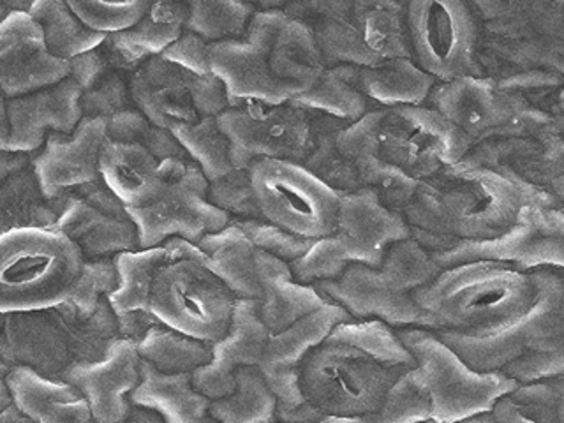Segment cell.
Returning <instances> with one entry per match:
<instances>
[{"label":"cell","mask_w":564,"mask_h":423,"mask_svg":"<svg viewBox=\"0 0 564 423\" xmlns=\"http://www.w3.org/2000/svg\"><path fill=\"white\" fill-rule=\"evenodd\" d=\"M129 401L158 411L164 422L194 423L210 419L212 399L196 390L191 372L167 375L141 358V379Z\"/></svg>","instance_id":"obj_29"},{"label":"cell","mask_w":564,"mask_h":423,"mask_svg":"<svg viewBox=\"0 0 564 423\" xmlns=\"http://www.w3.org/2000/svg\"><path fill=\"white\" fill-rule=\"evenodd\" d=\"M346 120L335 119L330 115L313 111V129H311V145L304 164L314 175L319 176L326 184L332 185L340 194L360 189L357 175L344 158L337 143V132Z\"/></svg>","instance_id":"obj_37"},{"label":"cell","mask_w":564,"mask_h":423,"mask_svg":"<svg viewBox=\"0 0 564 423\" xmlns=\"http://www.w3.org/2000/svg\"><path fill=\"white\" fill-rule=\"evenodd\" d=\"M278 395L267 383L258 366L240 367L237 370V388L228 397L214 399L208 416L223 423L275 422Z\"/></svg>","instance_id":"obj_36"},{"label":"cell","mask_w":564,"mask_h":423,"mask_svg":"<svg viewBox=\"0 0 564 423\" xmlns=\"http://www.w3.org/2000/svg\"><path fill=\"white\" fill-rule=\"evenodd\" d=\"M351 319L355 317L343 305L328 302L307 316L300 317L299 322L284 330L272 334L258 367L278 395V404L300 405L307 402L300 384L302 364L335 326Z\"/></svg>","instance_id":"obj_18"},{"label":"cell","mask_w":564,"mask_h":423,"mask_svg":"<svg viewBox=\"0 0 564 423\" xmlns=\"http://www.w3.org/2000/svg\"><path fill=\"white\" fill-rule=\"evenodd\" d=\"M129 76L119 67H111L93 87L82 94L84 117H111L134 106L129 87Z\"/></svg>","instance_id":"obj_48"},{"label":"cell","mask_w":564,"mask_h":423,"mask_svg":"<svg viewBox=\"0 0 564 423\" xmlns=\"http://www.w3.org/2000/svg\"><path fill=\"white\" fill-rule=\"evenodd\" d=\"M113 66V62L108 57V53H106L101 44V46H97V48L90 50V52H85L78 55V57L70 58V76L78 82L82 90H87Z\"/></svg>","instance_id":"obj_50"},{"label":"cell","mask_w":564,"mask_h":423,"mask_svg":"<svg viewBox=\"0 0 564 423\" xmlns=\"http://www.w3.org/2000/svg\"><path fill=\"white\" fill-rule=\"evenodd\" d=\"M106 140L108 122L105 117H84L70 134L50 132L34 158V170L44 194L50 199H58L67 191L99 178Z\"/></svg>","instance_id":"obj_20"},{"label":"cell","mask_w":564,"mask_h":423,"mask_svg":"<svg viewBox=\"0 0 564 423\" xmlns=\"http://www.w3.org/2000/svg\"><path fill=\"white\" fill-rule=\"evenodd\" d=\"M70 76V61L50 50L43 29L26 11H9L0 23V84L4 97L25 96Z\"/></svg>","instance_id":"obj_16"},{"label":"cell","mask_w":564,"mask_h":423,"mask_svg":"<svg viewBox=\"0 0 564 423\" xmlns=\"http://www.w3.org/2000/svg\"><path fill=\"white\" fill-rule=\"evenodd\" d=\"M57 228L82 249L87 260L140 249V229L128 205L102 176L62 196Z\"/></svg>","instance_id":"obj_14"},{"label":"cell","mask_w":564,"mask_h":423,"mask_svg":"<svg viewBox=\"0 0 564 423\" xmlns=\"http://www.w3.org/2000/svg\"><path fill=\"white\" fill-rule=\"evenodd\" d=\"M170 261L159 270L150 311L164 323L196 339L216 343L228 334L238 296L208 269L198 243L167 240Z\"/></svg>","instance_id":"obj_8"},{"label":"cell","mask_w":564,"mask_h":423,"mask_svg":"<svg viewBox=\"0 0 564 423\" xmlns=\"http://www.w3.org/2000/svg\"><path fill=\"white\" fill-rule=\"evenodd\" d=\"M210 44L196 32L185 31L175 43L163 53V57L175 62L196 75H212Z\"/></svg>","instance_id":"obj_49"},{"label":"cell","mask_w":564,"mask_h":423,"mask_svg":"<svg viewBox=\"0 0 564 423\" xmlns=\"http://www.w3.org/2000/svg\"><path fill=\"white\" fill-rule=\"evenodd\" d=\"M198 246L207 254L208 269L223 279L238 299L260 300L258 249L234 219L226 228L203 237Z\"/></svg>","instance_id":"obj_30"},{"label":"cell","mask_w":564,"mask_h":423,"mask_svg":"<svg viewBox=\"0 0 564 423\" xmlns=\"http://www.w3.org/2000/svg\"><path fill=\"white\" fill-rule=\"evenodd\" d=\"M182 2L189 11L187 31L196 32L208 43L242 37L256 9L246 0H166Z\"/></svg>","instance_id":"obj_40"},{"label":"cell","mask_w":564,"mask_h":423,"mask_svg":"<svg viewBox=\"0 0 564 423\" xmlns=\"http://www.w3.org/2000/svg\"><path fill=\"white\" fill-rule=\"evenodd\" d=\"M119 337V319L108 296L90 317L82 316L67 300L48 308L6 313L0 352L4 366L23 364L62 379L76 364L99 360Z\"/></svg>","instance_id":"obj_5"},{"label":"cell","mask_w":564,"mask_h":423,"mask_svg":"<svg viewBox=\"0 0 564 423\" xmlns=\"http://www.w3.org/2000/svg\"><path fill=\"white\" fill-rule=\"evenodd\" d=\"M416 366L392 325L381 319L339 323L300 369L307 402L325 422L378 419L393 384Z\"/></svg>","instance_id":"obj_1"},{"label":"cell","mask_w":564,"mask_h":423,"mask_svg":"<svg viewBox=\"0 0 564 423\" xmlns=\"http://www.w3.org/2000/svg\"><path fill=\"white\" fill-rule=\"evenodd\" d=\"M275 416L281 422H325L322 411H317L311 402L300 405H282L278 404Z\"/></svg>","instance_id":"obj_52"},{"label":"cell","mask_w":564,"mask_h":423,"mask_svg":"<svg viewBox=\"0 0 564 423\" xmlns=\"http://www.w3.org/2000/svg\"><path fill=\"white\" fill-rule=\"evenodd\" d=\"M275 11H256L242 37L210 44L212 73L228 90L229 106L282 105L299 96L270 66Z\"/></svg>","instance_id":"obj_13"},{"label":"cell","mask_w":564,"mask_h":423,"mask_svg":"<svg viewBox=\"0 0 564 423\" xmlns=\"http://www.w3.org/2000/svg\"><path fill=\"white\" fill-rule=\"evenodd\" d=\"M159 164L161 161L147 147L108 138L102 147L99 170L102 181L132 208L143 207L161 189L163 176Z\"/></svg>","instance_id":"obj_28"},{"label":"cell","mask_w":564,"mask_h":423,"mask_svg":"<svg viewBox=\"0 0 564 423\" xmlns=\"http://www.w3.org/2000/svg\"><path fill=\"white\" fill-rule=\"evenodd\" d=\"M260 275V314L270 334H278L316 308L328 304L314 284H302L288 261L269 252H256Z\"/></svg>","instance_id":"obj_26"},{"label":"cell","mask_w":564,"mask_h":423,"mask_svg":"<svg viewBox=\"0 0 564 423\" xmlns=\"http://www.w3.org/2000/svg\"><path fill=\"white\" fill-rule=\"evenodd\" d=\"M170 129L202 166L208 181H217L237 167L231 159V141L220 128L217 115L203 117L196 122H176Z\"/></svg>","instance_id":"obj_38"},{"label":"cell","mask_w":564,"mask_h":423,"mask_svg":"<svg viewBox=\"0 0 564 423\" xmlns=\"http://www.w3.org/2000/svg\"><path fill=\"white\" fill-rule=\"evenodd\" d=\"M208 202L228 212L231 219H264L252 184L251 167H234L210 182Z\"/></svg>","instance_id":"obj_45"},{"label":"cell","mask_w":564,"mask_h":423,"mask_svg":"<svg viewBox=\"0 0 564 423\" xmlns=\"http://www.w3.org/2000/svg\"><path fill=\"white\" fill-rule=\"evenodd\" d=\"M84 252L58 228H17L0 237V311L26 313L70 300Z\"/></svg>","instance_id":"obj_6"},{"label":"cell","mask_w":564,"mask_h":423,"mask_svg":"<svg viewBox=\"0 0 564 423\" xmlns=\"http://www.w3.org/2000/svg\"><path fill=\"white\" fill-rule=\"evenodd\" d=\"M499 420H560L564 422V376L517 384L494 408Z\"/></svg>","instance_id":"obj_41"},{"label":"cell","mask_w":564,"mask_h":423,"mask_svg":"<svg viewBox=\"0 0 564 423\" xmlns=\"http://www.w3.org/2000/svg\"><path fill=\"white\" fill-rule=\"evenodd\" d=\"M522 198L516 184L487 170L443 167L420 182L402 216L425 234L455 235L466 242H489L516 226Z\"/></svg>","instance_id":"obj_4"},{"label":"cell","mask_w":564,"mask_h":423,"mask_svg":"<svg viewBox=\"0 0 564 423\" xmlns=\"http://www.w3.org/2000/svg\"><path fill=\"white\" fill-rule=\"evenodd\" d=\"M432 111L410 105L381 110L378 126L379 158L399 167L414 181H427L457 161V138Z\"/></svg>","instance_id":"obj_15"},{"label":"cell","mask_w":564,"mask_h":423,"mask_svg":"<svg viewBox=\"0 0 564 423\" xmlns=\"http://www.w3.org/2000/svg\"><path fill=\"white\" fill-rule=\"evenodd\" d=\"M143 360L167 375L191 372L207 366L214 358V343L196 339L159 322L138 343Z\"/></svg>","instance_id":"obj_34"},{"label":"cell","mask_w":564,"mask_h":423,"mask_svg":"<svg viewBox=\"0 0 564 423\" xmlns=\"http://www.w3.org/2000/svg\"><path fill=\"white\" fill-rule=\"evenodd\" d=\"M187 20L189 11L182 2L154 0L134 25L108 34L102 48L115 66L131 75L150 58L163 55L187 31Z\"/></svg>","instance_id":"obj_25"},{"label":"cell","mask_w":564,"mask_h":423,"mask_svg":"<svg viewBox=\"0 0 564 423\" xmlns=\"http://www.w3.org/2000/svg\"><path fill=\"white\" fill-rule=\"evenodd\" d=\"M163 185L143 207L129 208L140 229V249L164 246L173 237L199 243L231 223L228 212L208 202L210 181L191 155L159 164Z\"/></svg>","instance_id":"obj_9"},{"label":"cell","mask_w":564,"mask_h":423,"mask_svg":"<svg viewBox=\"0 0 564 423\" xmlns=\"http://www.w3.org/2000/svg\"><path fill=\"white\" fill-rule=\"evenodd\" d=\"M351 256L337 235L317 238L314 246L299 260L291 261V272L302 284H317L343 275L351 264Z\"/></svg>","instance_id":"obj_44"},{"label":"cell","mask_w":564,"mask_h":423,"mask_svg":"<svg viewBox=\"0 0 564 423\" xmlns=\"http://www.w3.org/2000/svg\"><path fill=\"white\" fill-rule=\"evenodd\" d=\"M170 261L166 246L123 251L115 254L119 270V286L108 295L115 314L150 308L159 270Z\"/></svg>","instance_id":"obj_33"},{"label":"cell","mask_w":564,"mask_h":423,"mask_svg":"<svg viewBox=\"0 0 564 423\" xmlns=\"http://www.w3.org/2000/svg\"><path fill=\"white\" fill-rule=\"evenodd\" d=\"M252 184L263 217L308 238L335 234L343 194L288 159H260L251 166Z\"/></svg>","instance_id":"obj_10"},{"label":"cell","mask_w":564,"mask_h":423,"mask_svg":"<svg viewBox=\"0 0 564 423\" xmlns=\"http://www.w3.org/2000/svg\"><path fill=\"white\" fill-rule=\"evenodd\" d=\"M23 423L31 422V420L26 419L25 414L22 413V410L18 408L17 402L13 404L6 405L0 410V423Z\"/></svg>","instance_id":"obj_53"},{"label":"cell","mask_w":564,"mask_h":423,"mask_svg":"<svg viewBox=\"0 0 564 423\" xmlns=\"http://www.w3.org/2000/svg\"><path fill=\"white\" fill-rule=\"evenodd\" d=\"M416 366L388 392L378 422H454L492 411L517 381L501 372L473 369L437 332L425 326L397 330Z\"/></svg>","instance_id":"obj_2"},{"label":"cell","mask_w":564,"mask_h":423,"mask_svg":"<svg viewBox=\"0 0 564 423\" xmlns=\"http://www.w3.org/2000/svg\"><path fill=\"white\" fill-rule=\"evenodd\" d=\"M0 182L2 234L17 228H57L62 198L50 199L44 194L34 163Z\"/></svg>","instance_id":"obj_31"},{"label":"cell","mask_w":564,"mask_h":423,"mask_svg":"<svg viewBox=\"0 0 564 423\" xmlns=\"http://www.w3.org/2000/svg\"><path fill=\"white\" fill-rule=\"evenodd\" d=\"M340 67L364 96L387 106L420 101L427 84L425 75L401 57L387 58L376 66L340 64Z\"/></svg>","instance_id":"obj_32"},{"label":"cell","mask_w":564,"mask_h":423,"mask_svg":"<svg viewBox=\"0 0 564 423\" xmlns=\"http://www.w3.org/2000/svg\"><path fill=\"white\" fill-rule=\"evenodd\" d=\"M217 120L231 141V159L238 167H251L260 159L302 163L311 145L313 111L293 101L229 106Z\"/></svg>","instance_id":"obj_12"},{"label":"cell","mask_w":564,"mask_h":423,"mask_svg":"<svg viewBox=\"0 0 564 423\" xmlns=\"http://www.w3.org/2000/svg\"><path fill=\"white\" fill-rule=\"evenodd\" d=\"M106 122H108V138L128 141V143H140V145L147 147L159 161L189 155L181 140L173 134L172 129L159 128L137 106L111 115Z\"/></svg>","instance_id":"obj_42"},{"label":"cell","mask_w":564,"mask_h":423,"mask_svg":"<svg viewBox=\"0 0 564 423\" xmlns=\"http://www.w3.org/2000/svg\"><path fill=\"white\" fill-rule=\"evenodd\" d=\"M69 8L94 31H126L145 17L154 0H66Z\"/></svg>","instance_id":"obj_43"},{"label":"cell","mask_w":564,"mask_h":423,"mask_svg":"<svg viewBox=\"0 0 564 423\" xmlns=\"http://www.w3.org/2000/svg\"><path fill=\"white\" fill-rule=\"evenodd\" d=\"M270 66L279 79L299 94L313 87L326 70L314 32L281 9L275 11Z\"/></svg>","instance_id":"obj_27"},{"label":"cell","mask_w":564,"mask_h":423,"mask_svg":"<svg viewBox=\"0 0 564 423\" xmlns=\"http://www.w3.org/2000/svg\"><path fill=\"white\" fill-rule=\"evenodd\" d=\"M434 275V263L410 237L393 243L379 267L351 263L340 278L314 286L355 319H381L397 328L425 326V314L414 302L413 291Z\"/></svg>","instance_id":"obj_7"},{"label":"cell","mask_w":564,"mask_h":423,"mask_svg":"<svg viewBox=\"0 0 564 423\" xmlns=\"http://www.w3.org/2000/svg\"><path fill=\"white\" fill-rule=\"evenodd\" d=\"M234 220L243 229V234L251 238V242L254 243L258 251L278 256L288 263L302 258L317 240V238L293 234L290 229L281 228V226L273 225L267 219Z\"/></svg>","instance_id":"obj_47"},{"label":"cell","mask_w":564,"mask_h":423,"mask_svg":"<svg viewBox=\"0 0 564 423\" xmlns=\"http://www.w3.org/2000/svg\"><path fill=\"white\" fill-rule=\"evenodd\" d=\"M542 282L499 261H464L413 291L425 328L481 339L519 322L533 308Z\"/></svg>","instance_id":"obj_3"},{"label":"cell","mask_w":564,"mask_h":423,"mask_svg":"<svg viewBox=\"0 0 564 423\" xmlns=\"http://www.w3.org/2000/svg\"><path fill=\"white\" fill-rule=\"evenodd\" d=\"M29 13L43 29L50 50L66 61L101 46L108 37L90 29L66 0H34Z\"/></svg>","instance_id":"obj_35"},{"label":"cell","mask_w":564,"mask_h":423,"mask_svg":"<svg viewBox=\"0 0 564 423\" xmlns=\"http://www.w3.org/2000/svg\"><path fill=\"white\" fill-rule=\"evenodd\" d=\"M291 101L305 110L330 115L346 122H355L367 113L366 96L346 78L340 66L326 67L313 87Z\"/></svg>","instance_id":"obj_39"},{"label":"cell","mask_w":564,"mask_h":423,"mask_svg":"<svg viewBox=\"0 0 564 423\" xmlns=\"http://www.w3.org/2000/svg\"><path fill=\"white\" fill-rule=\"evenodd\" d=\"M117 286L119 270L115 263V256L90 258L85 260L84 272L75 293L70 296V302L76 305L82 316L90 317L99 311L102 300Z\"/></svg>","instance_id":"obj_46"},{"label":"cell","mask_w":564,"mask_h":423,"mask_svg":"<svg viewBox=\"0 0 564 423\" xmlns=\"http://www.w3.org/2000/svg\"><path fill=\"white\" fill-rule=\"evenodd\" d=\"M405 29L414 55L429 73L445 76L466 61L469 29L457 2L411 0Z\"/></svg>","instance_id":"obj_23"},{"label":"cell","mask_w":564,"mask_h":423,"mask_svg":"<svg viewBox=\"0 0 564 423\" xmlns=\"http://www.w3.org/2000/svg\"><path fill=\"white\" fill-rule=\"evenodd\" d=\"M32 4H34V0H2V8H4V14H8L9 11H31ZM2 14V17H4Z\"/></svg>","instance_id":"obj_55"},{"label":"cell","mask_w":564,"mask_h":423,"mask_svg":"<svg viewBox=\"0 0 564 423\" xmlns=\"http://www.w3.org/2000/svg\"><path fill=\"white\" fill-rule=\"evenodd\" d=\"M62 379L76 384L87 397L94 422H126L132 408L129 395L141 379L138 343L119 337L99 360L76 364Z\"/></svg>","instance_id":"obj_19"},{"label":"cell","mask_w":564,"mask_h":423,"mask_svg":"<svg viewBox=\"0 0 564 423\" xmlns=\"http://www.w3.org/2000/svg\"><path fill=\"white\" fill-rule=\"evenodd\" d=\"M2 379L26 419L37 423H85L93 419L87 397L76 384L40 370L2 364Z\"/></svg>","instance_id":"obj_24"},{"label":"cell","mask_w":564,"mask_h":423,"mask_svg":"<svg viewBox=\"0 0 564 423\" xmlns=\"http://www.w3.org/2000/svg\"><path fill=\"white\" fill-rule=\"evenodd\" d=\"M335 235L343 240L352 263L379 267L393 243L410 238L411 226L369 187L343 194Z\"/></svg>","instance_id":"obj_22"},{"label":"cell","mask_w":564,"mask_h":423,"mask_svg":"<svg viewBox=\"0 0 564 423\" xmlns=\"http://www.w3.org/2000/svg\"><path fill=\"white\" fill-rule=\"evenodd\" d=\"M269 326L260 314V300L238 299L228 334L214 343V358L193 372V384L208 399H220L235 392L237 370L260 366L269 346Z\"/></svg>","instance_id":"obj_21"},{"label":"cell","mask_w":564,"mask_h":423,"mask_svg":"<svg viewBox=\"0 0 564 423\" xmlns=\"http://www.w3.org/2000/svg\"><path fill=\"white\" fill-rule=\"evenodd\" d=\"M247 4H251L256 11H284L288 4L293 0H246Z\"/></svg>","instance_id":"obj_54"},{"label":"cell","mask_w":564,"mask_h":423,"mask_svg":"<svg viewBox=\"0 0 564 423\" xmlns=\"http://www.w3.org/2000/svg\"><path fill=\"white\" fill-rule=\"evenodd\" d=\"M82 87L73 76L25 96L2 99V150L35 152L50 132H70L84 119Z\"/></svg>","instance_id":"obj_17"},{"label":"cell","mask_w":564,"mask_h":423,"mask_svg":"<svg viewBox=\"0 0 564 423\" xmlns=\"http://www.w3.org/2000/svg\"><path fill=\"white\" fill-rule=\"evenodd\" d=\"M117 319H119L120 337H128L134 343H140L145 337L147 332L161 322L150 308L117 314Z\"/></svg>","instance_id":"obj_51"},{"label":"cell","mask_w":564,"mask_h":423,"mask_svg":"<svg viewBox=\"0 0 564 423\" xmlns=\"http://www.w3.org/2000/svg\"><path fill=\"white\" fill-rule=\"evenodd\" d=\"M132 102L159 128L176 122H196L229 108L223 79L196 75L163 55L152 57L129 76Z\"/></svg>","instance_id":"obj_11"}]
</instances>
